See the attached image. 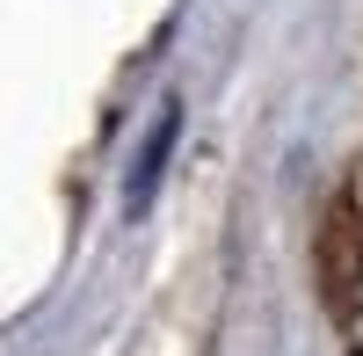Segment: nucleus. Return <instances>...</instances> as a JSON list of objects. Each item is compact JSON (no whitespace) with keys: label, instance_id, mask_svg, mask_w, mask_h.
Returning <instances> with one entry per match:
<instances>
[{"label":"nucleus","instance_id":"f257e3e1","mask_svg":"<svg viewBox=\"0 0 363 356\" xmlns=\"http://www.w3.org/2000/svg\"><path fill=\"white\" fill-rule=\"evenodd\" d=\"M174 138H182V102H167V109L153 116V138H145V153H138V167H131V189H124L131 211H145V204H153L160 167H167V153H174Z\"/></svg>","mask_w":363,"mask_h":356}]
</instances>
